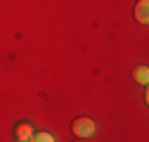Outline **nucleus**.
<instances>
[{
  "label": "nucleus",
  "instance_id": "f257e3e1",
  "mask_svg": "<svg viewBox=\"0 0 149 142\" xmlns=\"http://www.w3.org/2000/svg\"><path fill=\"white\" fill-rule=\"evenodd\" d=\"M95 130H97V126H95V121H92L90 116H78L76 121L71 123V133L76 135V137H81V140L92 137V135H95Z\"/></svg>",
  "mask_w": 149,
  "mask_h": 142
},
{
  "label": "nucleus",
  "instance_id": "7ed1b4c3",
  "mask_svg": "<svg viewBox=\"0 0 149 142\" xmlns=\"http://www.w3.org/2000/svg\"><path fill=\"white\" fill-rule=\"evenodd\" d=\"M135 19L140 24H149V0H140L135 5Z\"/></svg>",
  "mask_w": 149,
  "mask_h": 142
},
{
  "label": "nucleus",
  "instance_id": "f03ea898",
  "mask_svg": "<svg viewBox=\"0 0 149 142\" xmlns=\"http://www.w3.org/2000/svg\"><path fill=\"white\" fill-rule=\"evenodd\" d=\"M33 135H36V133H33V126H31V123H17V126H14V137L19 140V142H31Z\"/></svg>",
  "mask_w": 149,
  "mask_h": 142
},
{
  "label": "nucleus",
  "instance_id": "39448f33",
  "mask_svg": "<svg viewBox=\"0 0 149 142\" xmlns=\"http://www.w3.org/2000/svg\"><path fill=\"white\" fill-rule=\"evenodd\" d=\"M31 142H57V137H54L52 133H36L31 137Z\"/></svg>",
  "mask_w": 149,
  "mask_h": 142
},
{
  "label": "nucleus",
  "instance_id": "20e7f679",
  "mask_svg": "<svg viewBox=\"0 0 149 142\" xmlns=\"http://www.w3.org/2000/svg\"><path fill=\"white\" fill-rule=\"evenodd\" d=\"M133 78L140 83V85H149V66H135V71H133Z\"/></svg>",
  "mask_w": 149,
  "mask_h": 142
},
{
  "label": "nucleus",
  "instance_id": "423d86ee",
  "mask_svg": "<svg viewBox=\"0 0 149 142\" xmlns=\"http://www.w3.org/2000/svg\"><path fill=\"white\" fill-rule=\"evenodd\" d=\"M144 102H147V106H149V85H147V90H144Z\"/></svg>",
  "mask_w": 149,
  "mask_h": 142
}]
</instances>
